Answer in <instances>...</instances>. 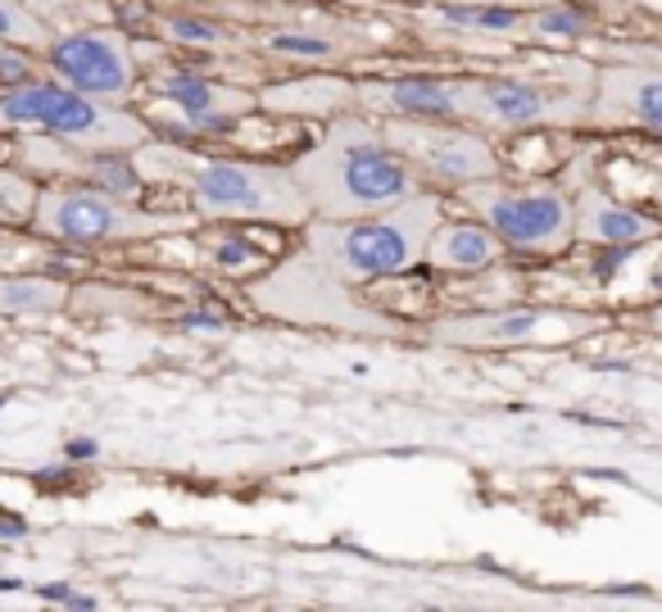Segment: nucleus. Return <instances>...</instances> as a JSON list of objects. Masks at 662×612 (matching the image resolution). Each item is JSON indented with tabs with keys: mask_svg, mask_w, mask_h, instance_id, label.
Masks as SVG:
<instances>
[{
	"mask_svg": "<svg viewBox=\"0 0 662 612\" xmlns=\"http://www.w3.org/2000/svg\"><path fill=\"white\" fill-rule=\"evenodd\" d=\"M55 28L45 23L28 0H0V45H19V51H45Z\"/></svg>",
	"mask_w": 662,
	"mask_h": 612,
	"instance_id": "obj_19",
	"label": "nucleus"
},
{
	"mask_svg": "<svg viewBox=\"0 0 662 612\" xmlns=\"http://www.w3.org/2000/svg\"><path fill=\"white\" fill-rule=\"evenodd\" d=\"M635 326H640V332L662 336V300H658V304H649V309H640V313H635Z\"/></svg>",
	"mask_w": 662,
	"mask_h": 612,
	"instance_id": "obj_22",
	"label": "nucleus"
},
{
	"mask_svg": "<svg viewBox=\"0 0 662 612\" xmlns=\"http://www.w3.org/2000/svg\"><path fill=\"white\" fill-rule=\"evenodd\" d=\"M422 6H490V0H422ZM499 6H545V0H499Z\"/></svg>",
	"mask_w": 662,
	"mask_h": 612,
	"instance_id": "obj_23",
	"label": "nucleus"
},
{
	"mask_svg": "<svg viewBox=\"0 0 662 612\" xmlns=\"http://www.w3.org/2000/svg\"><path fill=\"white\" fill-rule=\"evenodd\" d=\"M259 110L272 114H345L359 110L354 96V77H291V82H277L259 91Z\"/></svg>",
	"mask_w": 662,
	"mask_h": 612,
	"instance_id": "obj_16",
	"label": "nucleus"
},
{
	"mask_svg": "<svg viewBox=\"0 0 662 612\" xmlns=\"http://www.w3.org/2000/svg\"><path fill=\"white\" fill-rule=\"evenodd\" d=\"M132 164L146 186H173V191H182L200 222L304 227L313 218L287 164L209 155V151H192V146L155 141V136L132 151Z\"/></svg>",
	"mask_w": 662,
	"mask_h": 612,
	"instance_id": "obj_2",
	"label": "nucleus"
},
{
	"mask_svg": "<svg viewBox=\"0 0 662 612\" xmlns=\"http://www.w3.org/2000/svg\"><path fill=\"white\" fill-rule=\"evenodd\" d=\"M382 132L391 141V151L417 173L422 186H458L499 177V155L490 146V136L472 123L458 118H382Z\"/></svg>",
	"mask_w": 662,
	"mask_h": 612,
	"instance_id": "obj_9",
	"label": "nucleus"
},
{
	"mask_svg": "<svg viewBox=\"0 0 662 612\" xmlns=\"http://www.w3.org/2000/svg\"><path fill=\"white\" fill-rule=\"evenodd\" d=\"M159 37L173 41V45H209V51H218V45H227V32L209 19H192V14H159L155 19Z\"/></svg>",
	"mask_w": 662,
	"mask_h": 612,
	"instance_id": "obj_21",
	"label": "nucleus"
},
{
	"mask_svg": "<svg viewBox=\"0 0 662 612\" xmlns=\"http://www.w3.org/2000/svg\"><path fill=\"white\" fill-rule=\"evenodd\" d=\"M572 218H577V241L586 246H640L662 237V222L635 205H622L603 181H581L572 191Z\"/></svg>",
	"mask_w": 662,
	"mask_h": 612,
	"instance_id": "obj_14",
	"label": "nucleus"
},
{
	"mask_svg": "<svg viewBox=\"0 0 662 612\" xmlns=\"http://www.w3.org/2000/svg\"><path fill=\"white\" fill-rule=\"evenodd\" d=\"M0 132L64 141L77 151H136L155 136L146 118H136L114 101L82 96L60 77L0 82Z\"/></svg>",
	"mask_w": 662,
	"mask_h": 612,
	"instance_id": "obj_5",
	"label": "nucleus"
},
{
	"mask_svg": "<svg viewBox=\"0 0 662 612\" xmlns=\"http://www.w3.org/2000/svg\"><path fill=\"white\" fill-rule=\"evenodd\" d=\"M608 318L586 309H477V313H449L436 318L432 341L449 350H545V345H572L581 336L603 332Z\"/></svg>",
	"mask_w": 662,
	"mask_h": 612,
	"instance_id": "obj_8",
	"label": "nucleus"
},
{
	"mask_svg": "<svg viewBox=\"0 0 662 612\" xmlns=\"http://www.w3.org/2000/svg\"><path fill=\"white\" fill-rule=\"evenodd\" d=\"M599 64L554 60L536 73L508 77H463L458 118L482 132H536V127H581L590 123Z\"/></svg>",
	"mask_w": 662,
	"mask_h": 612,
	"instance_id": "obj_4",
	"label": "nucleus"
},
{
	"mask_svg": "<svg viewBox=\"0 0 662 612\" xmlns=\"http://www.w3.org/2000/svg\"><path fill=\"white\" fill-rule=\"evenodd\" d=\"M69 287L51 277H0V313H55L64 309Z\"/></svg>",
	"mask_w": 662,
	"mask_h": 612,
	"instance_id": "obj_18",
	"label": "nucleus"
},
{
	"mask_svg": "<svg viewBox=\"0 0 662 612\" xmlns=\"http://www.w3.org/2000/svg\"><path fill=\"white\" fill-rule=\"evenodd\" d=\"M441 191L422 186L395 209L363 218H309L300 227V250L250 287L259 313L318 322V326H363L391 332L386 318L354 304V287L391 281L427 259V241L441 222Z\"/></svg>",
	"mask_w": 662,
	"mask_h": 612,
	"instance_id": "obj_1",
	"label": "nucleus"
},
{
	"mask_svg": "<svg viewBox=\"0 0 662 612\" xmlns=\"http://www.w3.org/2000/svg\"><path fill=\"white\" fill-rule=\"evenodd\" d=\"M590 123L594 127H631V132L662 136V60L599 64Z\"/></svg>",
	"mask_w": 662,
	"mask_h": 612,
	"instance_id": "obj_11",
	"label": "nucleus"
},
{
	"mask_svg": "<svg viewBox=\"0 0 662 612\" xmlns=\"http://www.w3.org/2000/svg\"><path fill=\"white\" fill-rule=\"evenodd\" d=\"M51 77H60L64 86L82 91V96H96V101H114L127 105L132 91L141 86V60H136V45L127 41V32L118 28H69L55 32L45 41L41 51Z\"/></svg>",
	"mask_w": 662,
	"mask_h": 612,
	"instance_id": "obj_10",
	"label": "nucleus"
},
{
	"mask_svg": "<svg viewBox=\"0 0 662 612\" xmlns=\"http://www.w3.org/2000/svg\"><path fill=\"white\" fill-rule=\"evenodd\" d=\"M504 255H508V246L482 218H441L422 263H432L436 272H454V277H477V272L499 268Z\"/></svg>",
	"mask_w": 662,
	"mask_h": 612,
	"instance_id": "obj_15",
	"label": "nucleus"
},
{
	"mask_svg": "<svg viewBox=\"0 0 662 612\" xmlns=\"http://www.w3.org/2000/svg\"><path fill=\"white\" fill-rule=\"evenodd\" d=\"M196 214H173V209H141L136 200L105 191L91 181H51L37 191L28 227L45 241L60 246H132V241H159L192 231Z\"/></svg>",
	"mask_w": 662,
	"mask_h": 612,
	"instance_id": "obj_6",
	"label": "nucleus"
},
{
	"mask_svg": "<svg viewBox=\"0 0 662 612\" xmlns=\"http://www.w3.org/2000/svg\"><path fill=\"white\" fill-rule=\"evenodd\" d=\"M263 51L277 55V60H296V64H327V69H337L363 51H372V41L368 37H354L345 41L341 28H277V32H263Z\"/></svg>",
	"mask_w": 662,
	"mask_h": 612,
	"instance_id": "obj_17",
	"label": "nucleus"
},
{
	"mask_svg": "<svg viewBox=\"0 0 662 612\" xmlns=\"http://www.w3.org/2000/svg\"><path fill=\"white\" fill-rule=\"evenodd\" d=\"M291 177L304 191L313 218H363L404 205L422 191L417 173L391 151L382 123L345 110L331 114L327 132L300 151L291 164Z\"/></svg>",
	"mask_w": 662,
	"mask_h": 612,
	"instance_id": "obj_3",
	"label": "nucleus"
},
{
	"mask_svg": "<svg viewBox=\"0 0 662 612\" xmlns=\"http://www.w3.org/2000/svg\"><path fill=\"white\" fill-rule=\"evenodd\" d=\"M454 200L482 218L513 255L554 259L577 246V218H572V186L562 181H527L513 186L499 177L467 181L454 191Z\"/></svg>",
	"mask_w": 662,
	"mask_h": 612,
	"instance_id": "obj_7",
	"label": "nucleus"
},
{
	"mask_svg": "<svg viewBox=\"0 0 662 612\" xmlns=\"http://www.w3.org/2000/svg\"><path fill=\"white\" fill-rule=\"evenodd\" d=\"M146 86H151L155 101H168L177 114H186V127H205V132L227 127V123L259 110V91L236 86V82H218V77H205L196 69H177V64L151 69Z\"/></svg>",
	"mask_w": 662,
	"mask_h": 612,
	"instance_id": "obj_12",
	"label": "nucleus"
},
{
	"mask_svg": "<svg viewBox=\"0 0 662 612\" xmlns=\"http://www.w3.org/2000/svg\"><path fill=\"white\" fill-rule=\"evenodd\" d=\"M458 91H463V77H432V73L354 82L359 114L376 123L382 118H458Z\"/></svg>",
	"mask_w": 662,
	"mask_h": 612,
	"instance_id": "obj_13",
	"label": "nucleus"
},
{
	"mask_svg": "<svg viewBox=\"0 0 662 612\" xmlns=\"http://www.w3.org/2000/svg\"><path fill=\"white\" fill-rule=\"evenodd\" d=\"M37 191L41 186L19 173V168H0V227H19L32 218V205H37Z\"/></svg>",
	"mask_w": 662,
	"mask_h": 612,
	"instance_id": "obj_20",
	"label": "nucleus"
}]
</instances>
